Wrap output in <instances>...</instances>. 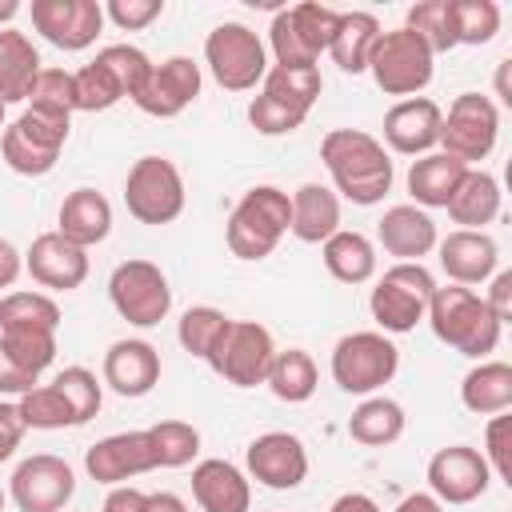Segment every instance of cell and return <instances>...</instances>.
Returning <instances> with one entry per match:
<instances>
[{
    "label": "cell",
    "mask_w": 512,
    "mask_h": 512,
    "mask_svg": "<svg viewBox=\"0 0 512 512\" xmlns=\"http://www.w3.org/2000/svg\"><path fill=\"white\" fill-rule=\"evenodd\" d=\"M320 160L336 184V196H344L360 208L380 204L396 180L388 148L364 128H332L320 140Z\"/></svg>",
    "instance_id": "cell-1"
},
{
    "label": "cell",
    "mask_w": 512,
    "mask_h": 512,
    "mask_svg": "<svg viewBox=\"0 0 512 512\" xmlns=\"http://www.w3.org/2000/svg\"><path fill=\"white\" fill-rule=\"evenodd\" d=\"M424 320L432 324V336L440 344H448L472 360H484L488 352H496L500 328H504L492 316V308L484 304V296H476L472 288H460V284H444V288L436 284Z\"/></svg>",
    "instance_id": "cell-2"
},
{
    "label": "cell",
    "mask_w": 512,
    "mask_h": 512,
    "mask_svg": "<svg viewBox=\"0 0 512 512\" xmlns=\"http://www.w3.org/2000/svg\"><path fill=\"white\" fill-rule=\"evenodd\" d=\"M152 72V60L136 44H108L84 68L72 72V104L76 112H108L124 96L132 100Z\"/></svg>",
    "instance_id": "cell-3"
},
{
    "label": "cell",
    "mask_w": 512,
    "mask_h": 512,
    "mask_svg": "<svg viewBox=\"0 0 512 512\" xmlns=\"http://www.w3.org/2000/svg\"><path fill=\"white\" fill-rule=\"evenodd\" d=\"M320 88H324L320 68H284V64H272L264 72V80H260V92L248 104V124L260 136H288V132H296L308 120Z\"/></svg>",
    "instance_id": "cell-4"
},
{
    "label": "cell",
    "mask_w": 512,
    "mask_h": 512,
    "mask_svg": "<svg viewBox=\"0 0 512 512\" xmlns=\"http://www.w3.org/2000/svg\"><path fill=\"white\" fill-rule=\"evenodd\" d=\"M288 224H292V196L276 184H256L236 200L224 224L228 252L236 260H264L284 240Z\"/></svg>",
    "instance_id": "cell-5"
},
{
    "label": "cell",
    "mask_w": 512,
    "mask_h": 512,
    "mask_svg": "<svg viewBox=\"0 0 512 512\" xmlns=\"http://www.w3.org/2000/svg\"><path fill=\"white\" fill-rule=\"evenodd\" d=\"M72 132V112L28 104L0 132V156L16 176H48L60 160V148Z\"/></svg>",
    "instance_id": "cell-6"
},
{
    "label": "cell",
    "mask_w": 512,
    "mask_h": 512,
    "mask_svg": "<svg viewBox=\"0 0 512 512\" xmlns=\"http://www.w3.org/2000/svg\"><path fill=\"white\" fill-rule=\"evenodd\" d=\"M340 12L316 0H300L292 8H280L268 28V44L276 64L284 68H316V60L328 52Z\"/></svg>",
    "instance_id": "cell-7"
},
{
    "label": "cell",
    "mask_w": 512,
    "mask_h": 512,
    "mask_svg": "<svg viewBox=\"0 0 512 512\" xmlns=\"http://www.w3.org/2000/svg\"><path fill=\"white\" fill-rule=\"evenodd\" d=\"M432 292H436V276L424 268V264H408V260H400V264H392L380 280H376V288H372V296H368V312H372V320H376V328L388 336H400V332H412L424 316H428V300H432Z\"/></svg>",
    "instance_id": "cell-8"
},
{
    "label": "cell",
    "mask_w": 512,
    "mask_h": 512,
    "mask_svg": "<svg viewBox=\"0 0 512 512\" xmlns=\"http://www.w3.org/2000/svg\"><path fill=\"white\" fill-rule=\"evenodd\" d=\"M432 48L408 32V28H392V32H380L376 44H372V56H368V72L376 80V88L384 96H420L428 84H432Z\"/></svg>",
    "instance_id": "cell-9"
},
{
    "label": "cell",
    "mask_w": 512,
    "mask_h": 512,
    "mask_svg": "<svg viewBox=\"0 0 512 512\" xmlns=\"http://www.w3.org/2000/svg\"><path fill=\"white\" fill-rule=\"evenodd\" d=\"M204 64L224 92H252L268 72V48L248 24L224 20L204 40Z\"/></svg>",
    "instance_id": "cell-10"
},
{
    "label": "cell",
    "mask_w": 512,
    "mask_h": 512,
    "mask_svg": "<svg viewBox=\"0 0 512 512\" xmlns=\"http://www.w3.org/2000/svg\"><path fill=\"white\" fill-rule=\"evenodd\" d=\"M400 368V348L384 332H348L332 348V380L348 396H372Z\"/></svg>",
    "instance_id": "cell-11"
},
{
    "label": "cell",
    "mask_w": 512,
    "mask_h": 512,
    "mask_svg": "<svg viewBox=\"0 0 512 512\" xmlns=\"http://www.w3.org/2000/svg\"><path fill=\"white\" fill-rule=\"evenodd\" d=\"M500 140V108L484 92H460L440 120V152L472 168L488 160Z\"/></svg>",
    "instance_id": "cell-12"
},
{
    "label": "cell",
    "mask_w": 512,
    "mask_h": 512,
    "mask_svg": "<svg viewBox=\"0 0 512 512\" xmlns=\"http://www.w3.org/2000/svg\"><path fill=\"white\" fill-rule=\"evenodd\" d=\"M184 176L168 156H140L124 180L128 216L140 224H172L184 212Z\"/></svg>",
    "instance_id": "cell-13"
},
{
    "label": "cell",
    "mask_w": 512,
    "mask_h": 512,
    "mask_svg": "<svg viewBox=\"0 0 512 512\" xmlns=\"http://www.w3.org/2000/svg\"><path fill=\"white\" fill-rule=\"evenodd\" d=\"M108 300L120 320L136 328H152L172 312V288L160 264L152 260H124L108 276Z\"/></svg>",
    "instance_id": "cell-14"
},
{
    "label": "cell",
    "mask_w": 512,
    "mask_h": 512,
    "mask_svg": "<svg viewBox=\"0 0 512 512\" xmlns=\"http://www.w3.org/2000/svg\"><path fill=\"white\" fill-rule=\"evenodd\" d=\"M272 356H276V344H272V332L264 324L228 320L224 336L216 340V348H212V356L204 364L216 376H224L228 384H236V388H256V384H264Z\"/></svg>",
    "instance_id": "cell-15"
},
{
    "label": "cell",
    "mask_w": 512,
    "mask_h": 512,
    "mask_svg": "<svg viewBox=\"0 0 512 512\" xmlns=\"http://www.w3.org/2000/svg\"><path fill=\"white\" fill-rule=\"evenodd\" d=\"M8 496L20 512H64L68 500L76 496V472L64 456L36 452L16 464L8 480Z\"/></svg>",
    "instance_id": "cell-16"
},
{
    "label": "cell",
    "mask_w": 512,
    "mask_h": 512,
    "mask_svg": "<svg viewBox=\"0 0 512 512\" xmlns=\"http://www.w3.org/2000/svg\"><path fill=\"white\" fill-rule=\"evenodd\" d=\"M32 28L60 52H84L104 32V4H96V0H32Z\"/></svg>",
    "instance_id": "cell-17"
},
{
    "label": "cell",
    "mask_w": 512,
    "mask_h": 512,
    "mask_svg": "<svg viewBox=\"0 0 512 512\" xmlns=\"http://www.w3.org/2000/svg\"><path fill=\"white\" fill-rule=\"evenodd\" d=\"M200 84H204V76L192 56H168V60L152 64V72H148L144 88L132 96V104L156 120H172L200 96Z\"/></svg>",
    "instance_id": "cell-18"
},
{
    "label": "cell",
    "mask_w": 512,
    "mask_h": 512,
    "mask_svg": "<svg viewBox=\"0 0 512 512\" xmlns=\"http://www.w3.org/2000/svg\"><path fill=\"white\" fill-rule=\"evenodd\" d=\"M488 460L468 444H448L428 460V492L440 504H472L488 492Z\"/></svg>",
    "instance_id": "cell-19"
},
{
    "label": "cell",
    "mask_w": 512,
    "mask_h": 512,
    "mask_svg": "<svg viewBox=\"0 0 512 512\" xmlns=\"http://www.w3.org/2000/svg\"><path fill=\"white\" fill-rule=\"evenodd\" d=\"M244 468L256 484L272 492H288V488H300L308 476V448L292 432H264L248 444Z\"/></svg>",
    "instance_id": "cell-20"
},
{
    "label": "cell",
    "mask_w": 512,
    "mask_h": 512,
    "mask_svg": "<svg viewBox=\"0 0 512 512\" xmlns=\"http://www.w3.org/2000/svg\"><path fill=\"white\" fill-rule=\"evenodd\" d=\"M152 468H156V456H152L148 428L104 436V440H96V444L84 452V472H88L96 484H108V488L128 484L132 476L152 472Z\"/></svg>",
    "instance_id": "cell-21"
},
{
    "label": "cell",
    "mask_w": 512,
    "mask_h": 512,
    "mask_svg": "<svg viewBox=\"0 0 512 512\" xmlns=\"http://www.w3.org/2000/svg\"><path fill=\"white\" fill-rule=\"evenodd\" d=\"M440 120H444V108L428 96L396 100L384 112V144L400 156H428L440 144Z\"/></svg>",
    "instance_id": "cell-22"
},
{
    "label": "cell",
    "mask_w": 512,
    "mask_h": 512,
    "mask_svg": "<svg viewBox=\"0 0 512 512\" xmlns=\"http://www.w3.org/2000/svg\"><path fill=\"white\" fill-rule=\"evenodd\" d=\"M24 268L40 288L52 292H72L88 280V252L64 240L60 232H40L32 248L24 252Z\"/></svg>",
    "instance_id": "cell-23"
},
{
    "label": "cell",
    "mask_w": 512,
    "mask_h": 512,
    "mask_svg": "<svg viewBox=\"0 0 512 512\" xmlns=\"http://www.w3.org/2000/svg\"><path fill=\"white\" fill-rule=\"evenodd\" d=\"M436 252H440V268L452 284L460 288H472V284H488V276L496 272L500 264V248L488 232H468V228H456L448 232L444 240H436Z\"/></svg>",
    "instance_id": "cell-24"
},
{
    "label": "cell",
    "mask_w": 512,
    "mask_h": 512,
    "mask_svg": "<svg viewBox=\"0 0 512 512\" xmlns=\"http://www.w3.org/2000/svg\"><path fill=\"white\" fill-rule=\"evenodd\" d=\"M376 240L388 256L408 260V264H420V256H428L436 248V220L416 208V204H392L380 220H376Z\"/></svg>",
    "instance_id": "cell-25"
},
{
    "label": "cell",
    "mask_w": 512,
    "mask_h": 512,
    "mask_svg": "<svg viewBox=\"0 0 512 512\" xmlns=\"http://www.w3.org/2000/svg\"><path fill=\"white\" fill-rule=\"evenodd\" d=\"M104 384L116 396H148L160 384V352L148 340H116L104 352Z\"/></svg>",
    "instance_id": "cell-26"
},
{
    "label": "cell",
    "mask_w": 512,
    "mask_h": 512,
    "mask_svg": "<svg viewBox=\"0 0 512 512\" xmlns=\"http://www.w3.org/2000/svg\"><path fill=\"white\" fill-rule=\"evenodd\" d=\"M192 500L200 512H248L252 508V484L232 460H200L192 468Z\"/></svg>",
    "instance_id": "cell-27"
},
{
    "label": "cell",
    "mask_w": 512,
    "mask_h": 512,
    "mask_svg": "<svg viewBox=\"0 0 512 512\" xmlns=\"http://www.w3.org/2000/svg\"><path fill=\"white\" fill-rule=\"evenodd\" d=\"M56 232L64 240H72L76 248H92V244H104L108 232H112V204L104 192L96 188H72L56 212Z\"/></svg>",
    "instance_id": "cell-28"
},
{
    "label": "cell",
    "mask_w": 512,
    "mask_h": 512,
    "mask_svg": "<svg viewBox=\"0 0 512 512\" xmlns=\"http://www.w3.org/2000/svg\"><path fill=\"white\" fill-rule=\"evenodd\" d=\"M288 232L300 244H324L328 236L340 232V196L316 180L300 184L292 192V224Z\"/></svg>",
    "instance_id": "cell-29"
},
{
    "label": "cell",
    "mask_w": 512,
    "mask_h": 512,
    "mask_svg": "<svg viewBox=\"0 0 512 512\" xmlns=\"http://www.w3.org/2000/svg\"><path fill=\"white\" fill-rule=\"evenodd\" d=\"M500 200H504L500 180H496L492 172H484V168H468L444 208H448V216H452L460 228L484 232V224H492V220L500 216Z\"/></svg>",
    "instance_id": "cell-30"
},
{
    "label": "cell",
    "mask_w": 512,
    "mask_h": 512,
    "mask_svg": "<svg viewBox=\"0 0 512 512\" xmlns=\"http://www.w3.org/2000/svg\"><path fill=\"white\" fill-rule=\"evenodd\" d=\"M40 68L44 64H40L36 44L16 28H0V100L4 104H24Z\"/></svg>",
    "instance_id": "cell-31"
},
{
    "label": "cell",
    "mask_w": 512,
    "mask_h": 512,
    "mask_svg": "<svg viewBox=\"0 0 512 512\" xmlns=\"http://www.w3.org/2000/svg\"><path fill=\"white\" fill-rule=\"evenodd\" d=\"M320 256L328 276L340 284H368L376 276V244L356 228H340L336 236H328L320 244Z\"/></svg>",
    "instance_id": "cell-32"
},
{
    "label": "cell",
    "mask_w": 512,
    "mask_h": 512,
    "mask_svg": "<svg viewBox=\"0 0 512 512\" xmlns=\"http://www.w3.org/2000/svg\"><path fill=\"white\" fill-rule=\"evenodd\" d=\"M464 172H468V168H464L460 160L444 156V152L416 156L412 168H408V192H412L416 208H424V212H428V208H444V204L452 200V192H456V184H460Z\"/></svg>",
    "instance_id": "cell-33"
},
{
    "label": "cell",
    "mask_w": 512,
    "mask_h": 512,
    "mask_svg": "<svg viewBox=\"0 0 512 512\" xmlns=\"http://www.w3.org/2000/svg\"><path fill=\"white\" fill-rule=\"evenodd\" d=\"M460 404L476 416H496L512 408V364L504 360H480L460 380Z\"/></svg>",
    "instance_id": "cell-34"
},
{
    "label": "cell",
    "mask_w": 512,
    "mask_h": 512,
    "mask_svg": "<svg viewBox=\"0 0 512 512\" xmlns=\"http://www.w3.org/2000/svg\"><path fill=\"white\" fill-rule=\"evenodd\" d=\"M376 36H380V20L372 12H340L336 32H332V44H328L332 64L340 72H348V76L368 72V56H372Z\"/></svg>",
    "instance_id": "cell-35"
},
{
    "label": "cell",
    "mask_w": 512,
    "mask_h": 512,
    "mask_svg": "<svg viewBox=\"0 0 512 512\" xmlns=\"http://www.w3.org/2000/svg\"><path fill=\"white\" fill-rule=\"evenodd\" d=\"M404 408L392 396H364L360 408L348 416V436L368 448H388L404 436Z\"/></svg>",
    "instance_id": "cell-36"
},
{
    "label": "cell",
    "mask_w": 512,
    "mask_h": 512,
    "mask_svg": "<svg viewBox=\"0 0 512 512\" xmlns=\"http://www.w3.org/2000/svg\"><path fill=\"white\" fill-rule=\"evenodd\" d=\"M264 384L272 388L276 400H284V404H304V400H312V392H316V384H320V372H316V360H312L304 348H284V352L272 356Z\"/></svg>",
    "instance_id": "cell-37"
},
{
    "label": "cell",
    "mask_w": 512,
    "mask_h": 512,
    "mask_svg": "<svg viewBox=\"0 0 512 512\" xmlns=\"http://www.w3.org/2000/svg\"><path fill=\"white\" fill-rule=\"evenodd\" d=\"M448 20H452V40L460 44H488L500 32V4L496 0H448Z\"/></svg>",
    "instance_id": "cell-38"
},
{
    "label": "cell",
    "mask_w": 512,
    "mask_h": 512,
    "mask_svg": "<svg viewBox=\"0 0 512 512\" xmlns=\"http://www.w3.org/2000/svg\"><path fill=\"white\" fill-rule=\"evenodd\" d=\"M12 328L56 332L60 328L56 300L44 296V292H8V296H0V332H12Z\"/></svg>",
    "instance_id": "cell-39"
},
{
    "label": "cell",
    "mask_w": 512,
    "mask_h": 512,
    "mask_svg": "<svg viewBox=\"0 0 512 512\" xmlns=\"http://www.w3.org/2000/svg\"><path fill=\"white\" fill-rule=\"evenodd\" d=\"M228 320H232V316H224L220 308H212V304H196V308H188V312L180 316V324H176V340H180V348L192 352L196 360H208L212 348H216V340L224 336Z\"/></svg>",
    "instance_id": "cell-40"
},
{
    "label": "cell",
    "mask_w": 512,
    "mask_h": 512,
    "mask_svg": "<svg viewBox=\"0 0 512 512\" xmlns=\"http://www.w3.org/2000/svg\"><path fill=\"white\" fill-rule=\"evenodd\" d=\"M148 440H152L156 468H184L200 452V432L188 420H160L148 428Z\"/></svg>",
    "instance_id": "cell-41"
},
{
    "label": "cell",
    "mask_w": 512,
    "mask_h": 512,
    "mask_svg": "<svg viewBox=\"0 0 512 512\" xmlns=\"http://www.w3.org/2000/svg\"><path fill=\"white\" fill-rule=\"evenodd\" d=\"M56 392L64 396L68 412H72V424H88L96 412H100V400H104V384L96 380V372H88L84 364H72L64 372H56Z\"/></svg>",
    "instance_id": "cell-42"
},
{
    "label": "cell",
    "mask_w": 512,
    "mask_h": 512,
    "mask_svg": "<svg viewBox=\"0 0 512 512\" xmlns=\"http://www.w3.org/2000/svg\"><path fill=\"white\" fill-rule=\"evenodd\" d=\"M404 28L416 32V36L432 48V56L456 48V40H452V20H448V0H420V4H412L408 16H404Z\"/></svg>",
    "instance_id": "cell-43"
},
{
    "label": "cell",
    "mask_w": 512,
    "mask_h": 512,
    "mask_svg": "<svg viewBox=\"0 0 512 512\" xmlns=\"http://www.w3.org/2000/svg\"><path fill=\"white\" fill-rule=\"evenodd\" d=\"M16 408H20V416H24L28 428H44V432H52V428H76L64 396L56 392V384H36L32 392H24L16 400Z\"/></svg>",
    "instance_id": "cell-44"
},
{
    "label": "cell",
    "mask_w": 512,
    "mask_h": 512,
    "mask_svg": "<svg viewBox=\"0 0 512 512\" xmlns=\"http://www.w3.org/2000/svg\"><path fill=\"white\" fill-rule=\"evenodd\" d=\"M0 344L4 352L24 364L28 372H44L52 360H56V332H40V328H12V332H0Z\"/></svg>",
    "instance_id": "cell-45"
},
{
    "label": "cell",
    "mask_w": 512,
    "mask_h": 512,
    "mask_svg": "<svg viewBox=\"0 0 512 512\" xmlns=\"http://www.w3.org/2000/svg\"><path fill=\"white\" fill-rule=\"evenodd\" d=\"M488 460V472L504 484H512V416L508 412H496L484 428V452Z\"/></svg>",
    "instance_id": "cell-46"
},
{
    "label": "cell",
    "mask_w": 512,
    "mask_h": 512,
    "mask_svg": "<svg viewBox=\"0 0 512 512\" xmlns=\"http://www.w3.org/2000/svg\"><path fill=\"white\" fill-rule=\"evenodd\" d=\"M24 104H44V108L76 112V104H72V72H64V68H40V76L32 80V92H28Z\"/></svg>",
    "instance_id": "cell-47"
},
{
    "label": "cell",
    "mask_w": 512,
    "mask_h": 512,
    "mask_svg": "<svg viewBox=\"0 0 512 512\" xmlns=\"http://www.w3.org/2000/svg\"><path fill=\"white\" fill-rule=\"evenodd\" d=\"M160 16H164V0H108L104 4V20H112L120 32H140Z\"/></svg>",
    "instance_id": "cell-48"
},
{
    "label": "cell",
    "mask_w": 512,
    "mask_h": 512,
    "mask_svg": "<svg viewBox=\"0 0 512 512\" xmlns=\"http://www.w3.org/2000/svg\"><path fill=\"white\" fill-rule=\"evenodd\" d=\"M36 384H40V376L28 372L24 364H16V360L4 352V344H0V400H4V396H16V400H20V396L32 392Z\"/></svg>",
    "instance_id": "cell-49"
},
{
    "label": "cell",
    "mask_w": 512,
    "mask_h": 512,
    "mask_svg": "<svg viewBox=\"0 0 512 512\" xmlns=\"http://www.w3.org/2000/svg\"><path fill=\"white\" fill-rule=\"evenodd\" d=\"M24 432H28V424H24L20 408H16V400H0V464L12 460V452L24 440Z\"/></svg>",
    "instance_id": "cell-50"
},
{
    "label": "cell",
    "mask_w": 512,
    "mask_h": 512,
    "mask_svg": "<svg viewBox=\"0 0 512 512\" xmlns=\"http://www.w3.org/2000/svg\"><path fill=\"white\" fill-rule=\"evenodd\" d=\"M484 304L492 308V316H496L500 324L512 320V272H508V268H500V272L488 276V296H484Z\"/></svg>",
    "instance_id": "cell-51"
},
{
    "label": "cell",
    "mask_w": 512,
    "mask_h": 512,
    "mask_svg": "<svg viewBox=\"0 0 512 512\" xmlns=\"http://www.w3.org/2000/svg\"><path fill=\"white\" fill-rule=\"evenodd\" d=\"M144 504H148V492H140L132 484H116L104 496V508L100 512H144Z\"/></svg>",
    "instance_id": "cell-52"
},
{
    "label": "cell",
    "mask_w": 512,
    "mask_h": 512,
    "mask_svg": "<svg viewBox=\"0 0 512 512\" xmlns=\"http://www.w3.org/2000/svg\"><path fill=\"white\" fill-rule=\"evenodd\" d=\"M20 272H24V256L16 252V244H12V240H4V236H0V288H12Z\"/></svg>",
    "instance_id": "cell-53"
},
{
    "label": "cell",
    "mask_w": 512,
    "mask_h": 512,
    "mask_svg": "<svg viewBox=\"0 0 512 512\" xmlns=\"http://www.w3.org/2000/svg\"><path fill=\"white\" fill-rule=\"evenodd\" d=\"M328 512H380V504L368 492H344L328 504Z\"/></svg>",
    "instance_id": "cell-54"
},
{
    "label": "cell",
    "mask_w": 512,
    "mask_h": 512,
    "mask_svg": "<svg viewBox=\"0 0 512 512\" xmlns=\"http://www.w3.org/2000/svg\"><path fill=\"white\" fill-rule=\"evenodd\" d=\"M392 512H444V504H440L432 492H412V496H404Z\"/></svg>",
    "instance_id": "cell-55"
},
{
    "label": "cell",
    "mask_w": 512,
    "mask_h": 512,
    "mask_svg": "<svg viewBox=\"0 0 512 512\" xmlns=\"http://www.w3.org/2000/svg\"><path fill=\"white\" fill-rule=\"evenodd\" d=\"M144 512H188V504L176 492H148Z\"/></svg>",
    "instance_id": "cell-56"
},
{
    "label": "cell",
    "mask_w": 512,
    "mask_h": 512,
    "mask_svg": "<svg viewBox=\"0 0 512 512\" xmlns=\"http://www.w3.org/2000/svg\"><path fill=\"white\" fill-rule=\"evenodd\" d=\"M508 68H512V60H500V68H496V96H500L504 104H512V92H508Z\"/></svg>",
    "instance_id": "cell-57"
},
{
    "label": "cell",
    "mask_w": 512,
    "mask_h": 512,
    "mask_svg": "<svg viewBox=\"0 0 512 512\" xmlns=\"http://www.w3.org/2000/svg\"><path fill=\"white\" fill-rule=\"evenodd\" d=\"M20 12V0H0V28Z\"/></svg>",
    "instance_id": "cell-58"
},
{
    "label": "cell",
    "mask_w": 512,
    "mask_h": 512,
    "mask_svg": "<svg viewBox=\"0 0 512 512\" xmlns=\"http://www.w3.org/2000/svg\"><path fill=\"white\" fill-rule=\"evenodd\" d=\"M4 108H8V104H4V100H0V128H4Z\"/></svg>",
    "instance_id": "cell-59"
},
{
    "label": "cell",
    "mask_w": 512,
    "mask_h": 512,
    "mask_svg": "<svg viewBox=\"0 0 512 512\" xmlns=\"http://www.w3.org/2000/svg\"><path fill=\"white\" fill-rule=\"evenodd\" d=\"M4 500H8V496H4V488H0V512H4Z\"/></svg>",
    "instance_id": "cell-60"
}]
</instances>
